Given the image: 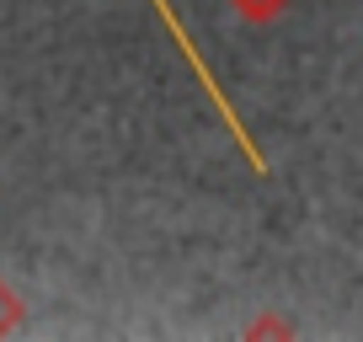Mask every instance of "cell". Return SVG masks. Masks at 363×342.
Returning a JSON list of instances; mask_svg holds the SVG:
<instances>
[{
    "instance_id": "2",
    "label": "cell",
    "mask_w": 363,
    "mask_h": 342,
    "mask_svg": "<svg viewBox=\"0 0 363 342\" xmlns=\"http://www.w3.org/2000/svg\"><path fill=\"white\" fill-rule=\"evenodd\" d=\"M27 321V305H22V294H16L6 278H0V337H11L16 326Z\"/></svg>"
},
{
    "instance_id": "1",
    "label": "cell",
    "mask_w": 363,
    "mask_h": 342,
    "mask_svg": "<svg viewBox=\"0 0 363 342\" xmlns=\"http://www.w3.org/2000/svg\"><path fill=\"white\" fill-rule=\"evenodd\" d=\"M230 6H235V16L251 22V27H267V22H278V16L289 11V0H230Z\"/></svg>"
}]
</instances>
